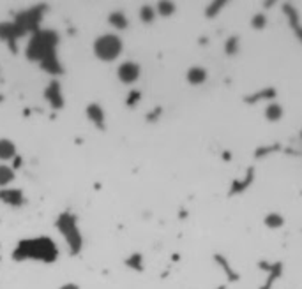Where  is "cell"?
<instances>
[{
	"label": "cell",
	"instance_id": "cell-1",
	"mask_svg": "<svg viewBox=\"0 0 302 289\" xmlns=\"http://www.w3.org/2000/svg\"><path fill=\"white\" fill-rule=\"evenodd\" d=\"M94 53L99 60L103 62H113L117 60L119 55L122 53V41L115 34H105L96 39L94 43Z\"/></svg>",
	"mask_w": 302,
	"mask_h": 289
},
{
	"label": "cell",
	"instance_id": "cell-2",
	"mask_svg": "<svg viewBox=\"0 0 302 289\" xmlns=\"http://www.w3.org/2000/svg\"><path fill=\"white\" fill-rule=\"evenodd\" d=\"M283 14L286 16L288 27L294 30L295 37L302 43V23H301V16H299V11L292 4L286 2V4H283Z\"/></svg>",
	"mask_w": 302,
	"mask_h": 289
},
{
	"label": "cell",
	"instance_id": "cell-3",
	"mask_svg": "<svg viewBox=\"0 0 302 289\" xmlns=\"http://www.w3.org/2000/svg\"><path fill=\"white\" fill-rule=\"evenodd\" d=\"M140 65L136 62H124V64L119 65V71H117V76L122 83L125 85H131L140 78Z\"/></svg>",
	"mask_w": 302,
	"mask_h": 289
},
{
	"label": "cell",
	"instance_id": "cell-4",
	"mask_svg": "<svg viewBox=\"0 0 302 289\" xmlns=\"http://www.w3.org/2000/svg\"><path fill=\"white\" fill-rule=\"evenodd\" d=\"M253 182H254V168H249L246 171V175H244L241 180L232 182V185H230V196H234V194H241V193H244V191H247Z\"/></svg>",
	"mask_w": 302,
	"mask_h": 289
},
{
	"label": "cell",
	"instance_id": "cell-5",
	"mask_svg": "<svg viewBox=\"0 0 302 289\" xmlns=\"http://www.w3.org/2000/svg\"><path fill=\"white\" fill-rule=\"evenodd\" d=\"M276 96H278V92H276V89H263V90H256L254 94H251V96H246L244 97V102L249 106H254L258 104L260 100H272L276 99Z\"/></svg>",
	"mask_w": 302,
	"mask_h": 289
},
{
	"label": "cell",
	"instance_id": "cell-6",
	"mask_svg": "<svg viewBox=\"0 0 302 289\" xmlns=\"http://www.w3.org/2000/svg\"><path fill=\"white\" fill-rule=\"evenodd\" d=\"M214 259H216V263H218V265L223 268V272H225L226 279H228L230 282H239V281H241V275L235 272L234 266L230 265V261L226 259L225 256H221V254H216V256H214Z\"/></svg>",
	"mask_w": 302,
	"mask_h": 289
},
{
	"label": "cell",
	"instance_id": "cell-7",
	"mask_svg": "<svg viewBox=\"0 0 302 289\" xmlns=\"http://www.w3.org/2000/svg\"><path fill=\"white\" fill-rule=\"evenodd\" d=\"M14 155H16V144H14V141L2 138L0 140V161H11Z\"/></svg>",
	"mask_w": 302,
	"mask_h": 289
},
{
	"label": "cell",
	"instance_id": "cell-8",
	"mask_svg": "<svg viewBox=\"0 0 302 289\" xmlns=\"http://www.w3.org/2000/svg\"><path fill=\"white\" fill-rule=\"evenodd\" d=\"M281 273H283V265H281V263H272V268H270L269 275H267L265 284L260 286V289H272L274 282L281 277Z\"/></svg>",
	"mask_w": 302,
	"mask_h": 289
},
{
	"label": "cell",
	"instance_id": "cell-9",
	"mask_svg": "<svg viewBox=\"0 0 302 289\" xmlns=\"http://www.w3.org/2000/svg\"><path fill=\"white\" fill-rule=\"evenodd\" d=\"M205 80H207V71L203 67L194 65V67H191L189 71H187V81H189L191 85H201L205 83Z\"/></svg>",
	"mask_w": 302,
	"mask_h": 289
},
{
	"label": "cell",
	"instance_id": "cell-10",
	"mask_svg": "<svg viewBox=\"0 0 302 289\" xmlns=\"http://www.w3.org/2000/svg\"><path fill=\"white\" fill-rule=\"evenodd\" d=\"M265 118L269 122H279L283 118V108L278 102H270L265 108Z\"/></svg>",
	"mask_w": 302,
	"mask_h": 289
},
{
	"label": "cell",
	"instance_id": "cell-11",
	"mask_svg": "<svg viewBox=\"0 0 302 289\" xmlns=\"http://www.w3.org/2000/svg\"><path fill=\"white\" fill-rule=\"evenodd\" d=\"M263 222H265V226L269 229H279V228L285 226V217H283L281 213L272 212V213H267L265 219H263Z\"/></svg>",
	"mask_w": 302,
	"mask_h": 289
},
{
	"label": "cell",
	"instance_id": "cell-12",
	"mask_svg": "<svg viewBox=\"0 0 302 289\" xmlns=\"http://www.w3.org/2000/svg\"><path fill=\"white\" fill-rule=\"evenodd\" d=\"M281 150V144L279 143H274V144H265V146H258L254 150V159H265L269 157L270 153H276Z\"/></svg>",
	"mask_w": 302,
	"mask_h": 289
},
{
	"label": "cell",
	"instance_id": "cell-13",
	"mask_svg": "<svg viewBox=\"0 0 302 289\" xmlns=\"http://www.w3.org/2000/svg\"><path fill=\"white\" fill-rule=\"evenodd\" d=\"M14 180V169L7 164H0V187H5Z\"/></svg>",
	"mask_w": 302,
	"mask_h": 289
},
{
	"label": "cell",
	"instance_id": "cell-14",
	"mask_svg": "<svg viewBox=\"0 0 302 289\" xmlns=\"http://www.w3.org/2000/svg\"><path fill=\"white\" fill-rule=\"evenodd\" d=\"M239 43H241V37L239 36H230L225 43V53L228 56H234L239 53Z\"/></svg>",
	"mask_w": 302,
	"mask_h": 289
},
{
	"label": "cell",
	"instance_id": "cell-15",
	"mask_svg": "<svg viewBox=\"0 0 302 289\" xmlns=\"http://www.w3.org/2000/svg\"><path fill=\"white\" fill-rule=\"evenodd\" d=\"M226 5L225 0H218V2H212V4L209 5V7L205 9V16L207 18H216L221 12V9Z\"/></svg>",
	"mask_w": 302,
	"mask_h": 289
},
{
	"label": "cell",
	"instance_id": "cell-16",
	"mask_svg": "<svg viewBox=\"0 0 302 289\" xmlns=\"http://www.w3.org/2000/svg\"><path fill=\"white\" fill-rule=\"evenodd\" d=\"M157 12L165 18L172 16L175 12V4L174 2H159V4H157Z\"/></svg>",
	"mask_w": 302,
	"mask_h": 289
},
{
	"label": "cell",
	"instance_id": "cell-17",
	"mask_svg": "<svg viewBox=\"0 0 302 289\" xmlns=\"http://www.w3.org/2000/svg\"><path fill=\"white\" fill-rule=\"evenodd\" d=\"M251 27L254 28V30H263V28L267 27V18L263 12H256L253 16V20H251Z\"/></svg>",
	"mask_w": 302,
	"mask_h": 289
},
{
	"label": "cell",
	"instance_id": "cell-18",
	"mask_svg": "<svg viewBox=\"0 0 302 289\" xmlns=\"http://www.w3.org/2000/svg\"><path fill=\"white\" fill-rule=\"evenodd\" d=\"M140 16L145 23H150V21H154V18H156V11H154L150 5H143L140 11Z\"/></svg>",
	"mask_w": 302,
	"mask_h": 289
},
{
	"label": "cell",
	"instance_id": "cell-19",
	"mask_svg": "<svg viewBox=\"0 0 302 289\" xmlns=\"http://www.w3.org/2000/svg\"><path fill=\"white\" fill-rule=\"evenodd\" d=\"M110 23L115 25V27H119V28L127 27V20H124V16H122L121 12H117V14H112V16H110Z\"/></svg>",
	"mask_w": 302,
	"mask_h": 289
},
{
	"label": "cell",
	"instance_id": "cell-20",
	"mask_svg": "<svg viewBox=\"0 0 302 289\" xmlns=\"http://www.w3.org/2000/svg\"><path fill=\"white\" fill-rule=\"evenodd\" d=\"M258 268L269 273V272H270V268H272V263H269V261H260V263H258Z\"/></svg>",
	"mask_w": 302,
	"mask_h": 289
},
{
	"label": "cell",
	"instance_id": "cell-21",
	"mask_svg": "<svg viewBox=\"0 0 302 289\" xmlns=\"http://www.w3.org/2000/svg\"><path fill=\"white\" fill-rule=\"evenodd\" d=\"M223 159H225V161L228 162L230 159H232V153H230V152H225V153H223Z\"/></svg>",
	"mask_w": 302,
	"mask_h": 289
},
{
	"label": "cell",
	"instance_id": "cell-22",
	"mask_svg": "<svg viewBox=\"0 0 302 289\" xmlns=\"http://www.w3.org/2000/svg\"><path fill=\"white\" fill-rule=\"evenodd\" d=\"M274 4H276V2H263V7H265V9H270Z\"/></svg>",
	"mask_w": 302,
	"mask_h": 289
},
{
	"label": "cell",
	"instance_id": "cell-23",
	"mask_svg": "<svg viewBox=\"0 0 302 289\" xmlns=\"http://www.w3.org/2000/svg\"><path fill=\"white\" fill-rule=\"evenodd\" d=\"M299 138H301V140H302V129H301V134H299Z\"/></svg>",
	"mask_w": 302,
	"mask_h": 289
},
{
	"label": "cell",
	"instance_id": "cell-24",
	"mask_svg": "<svg viewBox=\"0 0 302 289\" xmlns=\"http://www.w3.org/2000/svg\"><path fill=\"white\" fill-rule=\"evenodd\" d=\"M218 289H225V288H223V286H221V288H218Z\"/></svg>",
	"mask_w": 302,
	"mask_h": 289
}]
</instances>
